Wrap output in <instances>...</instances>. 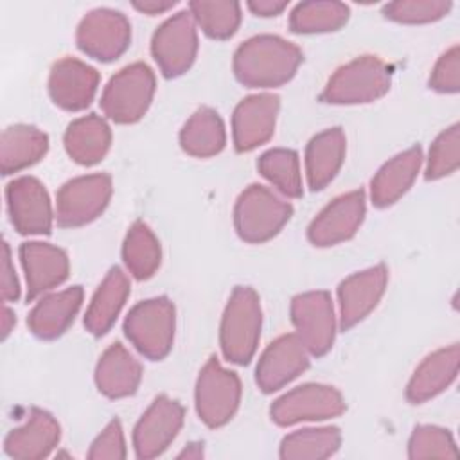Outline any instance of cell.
<instances>
[{
    "label": "cell",
    "mask_w": 460,
    "mask_h": 460,
    "mask_svg": "<svg viewBox=\"0 0 460 460\" xmlns=\"http://www.w3.org/2000/svg\"><path fill=\"white\" fill-rule=\"evenodd\" d=\"M257 169L284 196L300 198L304 194L300 160L296 151L286 147L268 149L259 156Z\"/></svg>",
    "instance_id": "obj_34"
},
{
    "label": "cell",
    "mask_w": 460,
    "mask_h": 460,
    "mask_svg": "<svg viewBox=\"0 0 460 460\" xmlns=\"http://www.w3.org/2000/svg\"><path fill=\"white\" fill-rule=\"evenodd\" d=\"M408 456L411 460L456 458L458 449L449 429L433 424H420L413 429L408 440Z\"/></svg>",
    "instance_id": "obj_36"
},
{
    "label": "cell",
    "mask_w": 460,
    "mask_h": 460,
    "mask_svg": "<svg viewBox=\"0 0 460 460\" xmlns=\"http://www.w3.org/2000/svg\"><path fill=\"white\" fill-rule=\"evenodd\" d=\"M365 217V190H350L327 203L307 226L311 244L325 248L350 239Z\"/></svg>",
    "instance_id": "obj_15"
},
{
    "label": "cell",
    "mask_w": 460,
    "mask_h": 460,
    "mask_svg": "<svg viewBox=\"0 0 460 460\" xmlns=\"http://www.w3.org/2000/svg\"><path fill=\"white\" fill-rule=\"evenodd\" d=\"M151 54L164 77L185 74L198 54V29L189 11H180L160 23L151 38Z\"/></svg>",
    "instance_id": "obj_10"
},
{
    "label": "cell",
    "mask_w": 460,
    "mask_h": 460,
    "mask_svg": "<svg viewBox=\"0 0 460 460\" xmlns=\"http://www.w3.org/2000/svg\"><path fill=\"white\" fill-rule=\"evenodd\" d=\"M20 261L25 271L27 302L63 284L70 273L65 250L43 241H27L20 246Z\"/></svg>",
    "instance_id": "obj_20"
},
{
    "label": "cell",
    "mask_w": 460,
    "mask_h": 460,
    "mask_svg": "<svg viewBox=\"0 0 460 460\" xmlns=\"http://www.w3.org/2000/svg\"><path fill=\"white\" fill-rule=\"evenodd\" d=\"M203 456V446L201 444H189V447H185L178 458H201Z\"/></svg>",
    "instance_id": "obj_45"
},
{
    "label": "cell",
    "mask_w": 460,
    "mask_h": 460,
    "mask_svg": "<svg viewBox=\"0 0 460 460\" xmlns=\"http://www.w3.org/2000/svg\"><path fill=\"white\" fill-rule=\"evenodd\" d=\"M307 367L309 350L298 334H282L261 354L255 367V381L264 394H271L298 377L307 370Z\"/></svg>",
    "instance_id": "obj_16"
},
{
    "label": "cell",
    "mask_w": 460,
    "mask_h": 460,
    "mask_svg": "<svg viewBox=\"0 0 460 460\" xmlns=\"http://www.w3.org/2000/svg\"><path fill=\"white\" fill-rule=\"evenodd\" d=\"M183 417L185 410L178 401L167 395L155 397L133 429L137 458L147 460L162 455L181 429Z\"/></svg>",
    "instance_id": "obj_13"
},
{
    "label": "cell",
    "mask_w": 460,
    "mask_h": 460,
    "mask_svg": "<svg viewBox=\"0 0 460 460\" xmlns=\"http://www.w3.org/2000/svg\"><path fill=\"white\" fill-rule=\"evenodd\" d=\"M289 314L298 338L311 356L320 358L331 350L336 336V316L327 291L316 289L293 296Z\"/></svg>",
    "instance_id": "obj_12"
},
{
    "label": "cell",
    "mask_w": 460,
    "mask_h": 460,
    "mask_svg": "<svg viewBox=\"0 0 460 460\" xmlns=\"http://www.w3.org/2000/svg\"><path fill=\"white\" fill-rule=\"evenodd\" d=\"M155 72L142 61L120 68L104 86L101 95L102 113L117 124L140 120L155 95Z\"/></svg>",
    "instance_id": "obj_6"
},
{
    "label": "cell",
    "mask_w": 460,
    "mask_h": 460,
    "mask_svg": "<svg viewBox=\"0 0 460 460\" xmlns=\"http://www.w3.org/2000/svg\"><path fill=\"white\" fill-rule=\"evenodd\" d=\"M288 7L286 0H252L248 2V9L257 16H279Z\"/></svg>",
    "instance_id": "obj_42"
},
{
    "label": "cell",
    "mask_w": 460,
    "mask_h": 460,
    "mask_svg": "<svg viewBox=\"0 0 460 460\" xmlns=\"http://www.w3.org/2000/svg\"><path fill=\"white\" fill-rule=\"evenodd\" d=\"M241 379L225 368L216 356L208 358L196 379V411L208 428L225 426L239 408Z\"/></svg>",
    "instance_id": "obj_7"
},
{
    "label": "cell",
    "mask_w": 460,
    "mask_h": 460,
    "mask_svg": "<svg viewBox=\"0 0 460 460\" xmlns=\"http://www.w3.org/2000/svg\"><path fill=\"white\" fill-rule=\"evenodd\" d=\"M392 84L390 66L365 54L340 66L327 81L320 99L329 104H365L383 97Z\"/></svg>",
    "instance_id": "obj_3"
},
{
    "label": "cell",
    "mask_w": 460,
    "mask_h": 460,
    "mask_svg": "<svg viewBox=\"0 0 460 460\" xmlns=\"http://www.w3.org/2000/svg\"><path fill=\"white\" fill-rule=\"evenodd\" d=\"M262 327V309L259 295L250 286H237L223 311L219 327V345L225 359L246 365L253 358Z\"/></svg>",
    "instance_id": "obj_2"
},
{
    "label": "cell",
    "mask_w": 460,
    "mask_h": 460,
    "mask_svg": "<svg viewBox=\"0 0 460 460\" xmlns=\"http://www.w3.org/2000/svg\"><path fill=\"white\" fill-rule=\"evenodd\" d=\"M226 144L225 124L219 113L208 106L198 108L180 131L181 149L196 158L217 155Z\"/></svg>",
    "instance_id": "obj_30"
},
{
    "label": "cell",
    "mask_w": 460,
    "mask_h": 460,
    "mask_svg": "<svg viewBox=\"0 0 460 460\" xmlns=\"http://www.w3.org/2000/svg\"><path fill=\"white\" fill-rule=\"evenodd\" d=\"M460 164V126L444 129L431 144L426 164V180H440L458 169Z\"/></svg>",
    "instance_id": "obj_37"
},
{
    "label": "cell",
    "mask_w": 460,
    "mask_h": 460,
    "mask_svg": "<svg viewBox=\"0 0 460 460\" xmlns=\"http://www.w3.org/2000/svg\"><path fill=\"white\" fill-rule=\"evenodd\" d=\"M349 14L350 9L343 2H300L289 14V31L296 34L332 32L347 23Z\"/></svg>",
    "instance_id": "obj_33"
},
{
    "label": "cell",
    "mask_w": 460,
    "mask_h": 460,
    "mask_svg": "<svg viewBox=\"0 0 460 460\" xmlns=\"http://www.w3.org/2000/svg\"><path fill=\"white\" fill-rule=\"evenodd\" d=\"M129 296V279L126 273L113 266L95 289L84 314V327L93 336L106 334L120 314Z\"/></svg>",
    "instance_id": "obj_27"
},
{
    "label": "cell",
    "mask_w": 460,
    "mask_h": 460,
    "mask_svg": "<svg viewBox=\"0 0 460 460\" xmlns=\"http://www.w3.org/2000/svg\"><path fill=\"white\" fill-rule=\"evenodd\" d=\"M14 323H16L14 313L7 305H4V309H2V340H5L9 336Z\"/></svg>",
    "instance_id": "obj_44"
},
{
    "label": "cell",
    "mask_w": 460,
    "mask_h": 460,
    "mask_svg": "<svg viewBox=\"0 0 460 460\" xmlns=\"http://www.w3.org/2000/svg\"><path fill=\"white\" fill-rule=\"evenodd\" d=\"M341 444V433L336 426L305 428L286 435L279 455L284 460H322L332 456Z\"/></svg>",
    "instance_id": "obj_32"
},
{
    "label": "cell",
    "mask_w": 460,
    "mask_h": 460,
    "mask_svg": "<svg viewBox=\"0 0 460 460\" xmlns=\"http://www.w3.org/2000/svg\"><path fill=\"white\" fill-rule=\"evenodd\" d=\"M122 261L137 280L153 277L160 268V241L144 221H135L129 226L122 244Z\"/></svg>",
    "instance_id": "obj_31"
},
{
    "label": "cell",
    "mask_w": 460,
    "mask_h": 460,
    "mask_svg": "<svg viewBox=\"0 0 460 460\" xmlns=\"http://www.w3.org/2000/svg\"><path fill=\"white\" fill-rule=\"evenodd\" d=\"M7 212L22 235L50 234L52 205L45 185L34 176H20L5 187Z\"/></svg>",
    "instance_id": "obj_14"
},
{
    "label": "cell",
    "mask_w": 460,
    "mask_h": 460,
    "mask_svg": "<svg viewBox=\"0 0 460 460\" xmlns=\"http://www.w3.org/2000/svg\"><path fill=\"white\" fill-rule=\"evenodd\" d=\"M83 302V288L72 286L58 293H49L36 302L27 316L31 332L41 340L61 336L74 322Z\"/></svg>",
    "instance_id": "obj_23"
},
{
    "label": "cell",
    "mask_w": 460,
    "mask_h": 460,
    "mask_svg": "<svg viewBox=\"0 0 460 460\" xmlns=\"http://www.w3.org/2000/svg\"><path fill=\"white\" fill-rule=\"evenodd\" d=\"M176 5L174 0H169V2H164V0H137L133 2V7L144 14H149V16H155V14H164L167 13L169 9H172Z\"/></svg>",
    "instance_id": "obj_43"
},
{
    "label": "cell",
    "mask_w": 460,
    "mask_h": 460,
    "mask_svg": "<svg viewBox=\"0 0 460 460\" xmlns=\"http://www.w3.org/2000/svg\"><path fill=\"white\" fill-rule=\"evenodd\" d=\"M142 379V365L119 341L111 343L95 367V385L110 399L133 395Z\"/></svg>",
    "instance_id": "obj_24"
},
{
    "label": "cell",
    "mask_w": 460,
    "mask_h": 460,
    "mask_svg": "<svg viewBox=\"0 0 460 460\" xmlns=\"http://www.w3.org/2000/svg\"><path fill=\"white\" fill-rule=\"evenodd\" d=\"M422 165L420 146H411L410 149L390 158L370 181V198L374 207L385 208L394 205L402 194L408 192L415 181Z\"/></svg>",
    "instance_id": "obj_25"
},
{
    "label": "cell",
    "mask_w": 460,
    "mask_h": 460,
    "mask_svg": "<svg viewBox=\"0 0 460 460\" xmlns=\"http://www.w3.org/2000/svg\"><path fill=\"white\" fill-rule=\"evenodd\" d=\"M2 298L4 302H16L20 298V282L11 261L7 241L2 243Z\"/></svg>",
    "instance_id": "obj_41"
},
{
    "label": "cell",
    "mask_w": 460,
    "mask_h": 460,
    "mask_svg": "<svg viewBox=\"0 0 460 460\" xmlns=\"http://www.w3.org/2000/svg\"><path fill=\"white\" fill-rule=\"evenodd\" d=\"M49 149V137L29 124H13L0 138V169L4 176L40 162Z\"/></svg>",
    "instance_id": "obj_29"
},
{
    "label": "cell",
    "mask_w": 460,
    "mask_h": 460,
    "mask_svg": "<svg viewBox=\"0 0 460 460\" xmlns=\"http://www.w3.org/2000/svg\"><path fill=\"white\" fill-rule=\"evenodd\" d=\"M388 270L385 264L356 271L343 279L338 286L340 329L349 331L374 311L385 295Z\"/></svg>",
    "instance_id": "obj_18"
},
{
    "label": "cell",
    "mask_w": 460,
    "mask_h": 460,
    "mask_svg": "<svg viewBox=\"0 0 460 460\" xmlns=\"http://www.w3.org/2000/svg\"><path fill=\"white\" fill-rule=\"evenodd\" d=\"M176 311L167 296H155L133 305L124 320V334L147 359H164L174 341Z\"/></svg>",
    "instance_id": "obj_5"
},
{
    "label": "cell",
    "mask_w": 460,
    "mask_h": 460,
    "mask_svg": "<svg viewBox=\"0 0 460 460\" xmlns=\"http://www.w3.org/2000/svg\"><path fill=\"white\" fill-rule=\"evenodd\" d=\"M304 56L302 50L275 34H259L243 41L234 54V74L250 88H275L293 79Z\"/></svg>",
    "instance_id": "obj_1"
},
{
    "label": "cell",
    "mask_w": 460,
    "mask_h": 460,
    "mask_svg": "<svg viewBox=\"0 0 460 460\" xmlns=\"http://www.w3.org/2000/svg\"><path fill=\"white\" fill-rule=\"evenodd\" d=\"M131 41L129 20L115 9L97 7L88 11L75 31V43L86 56L110 63L122 56Z\"/></svg>",
    "instance_id": "obj_9"
},
{
    "label": "cell",
    "mask_w": 460,
    "mask_h": 460,
    "mask_svg": "<svg viewBox=\"0 0 460 460\" xmlns=\"http://www.w3.org/2000/svg\"><path fill=\"white\" fill-rule=\"evenodd\" d=\"M345 408V399L334 386L305 383L275 399L270 408V417L279 426H293L304 420L338 417Z\"/></svg>",
    "instance_id": "obj_11"
},
{
    "label": "cell",
    "mask_w": 460,
    "mask_h": 460,
    "mask_svg": "<svg viewBox=\"0 0 460 460\" xmlns=\"http://www.w3.org/2000/svg\"><path fill=\"white\" fill-rule=\"evenodd\" d=\"M59 438L61 428L54 415L41 408H32L27 420L7 433L4 451L16 460H38L49 456Z\"/></svg>",
    "instance_id": "obj_21"
},
{
    "label": "cell",
    "mask_w": 460,
    "mask_h": 460,
    "mask_svg": "<svg viewBox=\"0 0 460 460\" xmlns=\"http://www.w3.org/2000/svg\"><path fill=\"white\" fill-rule=\"evenodd\" d=\"M99 72L75 58L56 61L49 74V95L56 106L66 111H81L95 97Z\"/></svg>",
    "instance_id": "obj_19"
},
{
    "label": "cell",
    "mask_w": 460,
    "mask_h": 460,
    "mask_svg": "<svg viewBox=\"0 0 460 460\" xmlns=\"http://www.w3.org/2000/svg\"><path fill=\"white\" fill-rule=\"evenodd\" d=\"M429 88L440 93L460 90V47L456 43L437 59L429 75Z\"/></svg>",
    "instance_id": "obj_39"
},
{
    "label": "cell",
    "mask_w": 460,
    "mask_h": 460,
    "mask_svg": "<svg viewBox=\"0 0 460 460\" xmlns=\"http://www.w3.org/2000/svg\"><path fill=\"white\" fill-rule=\"evenodd\" d=\"M293 207L264 185L246 187L234 207V226L237 235L252 244L275 237L291 219Z\"/></svg>",
    "instance_id": "obj_4"
},
{
    "label": "cell",
    "mask_w": 460,
    "mask_h": 460,
    "mask_svg": "<svg viewBox=\"0 0 460 460\" xmlns=\"http://www.w3.org/2000/svg\"><path fill=\"white\" fill-rule=\"evenodd\" d=\"M196 25L214 40H228L241 23V5L223 0H194L189 4Z\"/></svg>",
    "instance_id": "obj_35"
},
{
    "label": "cell",
    "mask_w": 460,
    "mask_h": 460,
    "mask_svg": "<svg viewBox=\"0 0 460 460\" xmlns=\"http://www.w3.org/2000/svg\"><path fill=\"white\" fill-rule=\"evenodd\" d=\"M458 363H460L458 343L438 349L429 356H426L408 381L406 399L411 404H420L438 395L440 392H444L456 379Z\"/></svg>",
    "instance_id": "obj_22"
},
{
    "label": "cell",
    "mask_w": 460,
    "mask_h": 460,
    "mask_svg": "<svg viewBox=\"0 0 460 460\" xmlns=\"http://www.w3.org/2000/svg\"><path fill=\"white\" fill-rule=\"evenodd\" d=\"M347 140L341 128H329L314 135L305 147V174L311 190H322L338 174L345 160Z\"/></svg>",
    "instance_id": "obj_26"
},
{
    "label": "cell",
    "mask_w": 460,
    "mask_h": 460,
    "mask_svg": "<svg viewBox=\"0 0 460 460\" xmlns=\"http://www.w3.org/2000/svg\"><path fill=\"white\" fill-rule=\"evenodd\" d=\"M451 7L449 0H397L386 4L383 14L399 23H429L444 18Z\"/></svg>",
    "instance_id": "obj_38"
},
{
    "label": "cell",
    "mask_w": 460,
    "mask_h": 460,
    "mask_svg": "<svg viewBox=\"0 0 460 460\" xmlns=\"http://www.w3.org/2000/svg\"><path fill=\"white\" fill-rule=\"evenodd\" d=\"M111 178L106 172L68 180L56 196V221L63 228L92 223L102 214L111 198Z\"/></svg>",
    "instance_id": "obj_8"
},
{
    "label": "cell",
    "mask_w": 460,
    "mask_h": 460,
    "mask_svg": "<svg viewBox=\"0 0 460 460\" xmlns=\"http://www.w3.org/2000/svg\"><path fill=\"white\" fill-rule=\"evenodd\" d=\"M280 97L255 93L244 97L232 115V138L237 153H248L266 144L275 133Z\"/></svg>",
    "instance_id": "obj_17"
},
{
    "label": "cell",
    "mask_w": 460,
    "mask_h": 460,
    "mask_svg": "<svg viewBox=\"0 0 460 460\" xmlns=\"http://www.w3.org/2000/svg\"><path fill=\"white\" fill-rule=\"evenodd\" d=\"M63 144L75 164L93 165L106 156L111 146V129L102 117L88 113L68 124Z\"/></svg>",
    "instance_id": "obj_28"
},
{
    "label": "cell",
    "mask_w": 460,
    "mask_h": 460,
    "mask_svg": "<svg viewBox=\"0 0 460 460\" xmlns=\"http://www.w3.org/2000/svg\"><path fill=\"white\" fill-rule=\"evenodd\" d=\"M90 460H122L126 458V440L119 419H111L95 437L88 451Z\"/></svg>",
    "instance_id": "obj_40"
}]
</instances>
